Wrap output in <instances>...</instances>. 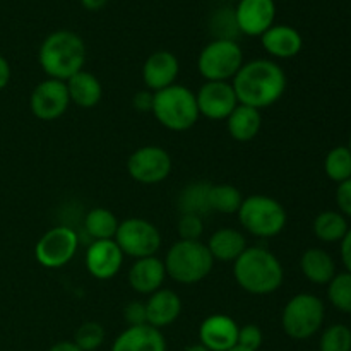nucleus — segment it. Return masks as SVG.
Segmentation results:
<instances>
[{
  "mask_svg": "<svg viewBox=\"0 0 351 351\" xmlns=\"http://www.w3.org/2000/svg\"><path fill=\"white\" fill-rule=\"evenodd\" d=\"M240 105L256 110L273 106L287 91V74L274 60L256 58L243 62L232 81Z\"/></svg>",
  "mask_w": 351,
  "mask_h": 351,
  "instance_id": "obj_1",
  "label": "nucleus"
},
{
  "mask_svg": "<svg viewBox=\"0 0 351 351\" xmlns=\"http://www.w3.org/2000/svg\"><path fill=\"white\" fill-rule=\"evenodd\" d=\"M233 278L243 291L264 297L280 290L285 271L276 254L266 247H247L233 263Z\"/></svg>",
  "mask_w": 351,
  "mask_h": 351,
  "instance_id": "obj_2",
  "label": "nucleus"
},
{
  "mask_svg": "<svg viewBox=\"0 0 351 351\" xmlns=\"http://www.w3.org/2000/svg\"><path fill=\"white\" fill-rule=\"evenodd\" d=\"M38 62L48 79L65 82L84 67V40L74 31H53L41 43L40 50H38Z\"/></svg>",
  "mask_w": 351,
  "mask_h": 351,
  "instance_id": "obj_3",
  "label": "nucleus"
},
{
  "mask_svg": "<svg viewBox=\"0 0 351 351\" xmlns=\"http://www.w3.org/2000/svg\"><path fill=\"white\" fill-rule=\"evenodd\" d=\"M167 276L180 285H195L211 274L215 259L201 240H178L163 259Z\"/></svg>",
  "mask_w": 351,
  "mask_h": 351,
  "instance_id": "obj_4",
  "label": "nucleus"
},
{
  "mask_svg": "<svg viewBox=\"0 0 351 351\" xmlns=\"http://www.w3.org/2000/svg\"><path fill=\"white\" fill-rule=\"evenodd\" d=\"M154 119L171 132H185L199 120L195 93L182 84H173L153 95Z\"/></svg>",
  "mask_w": 351,
  "mask_h": 351,
  "instance_id": "obj_5",
  "label": "nucleus"
},
{
  "mask_svg": "<svg viewBox=\"0 0 351 351\" xmlns=\"http://www.w3.org/2000/svg\"><path fill=\"white\" fill-rule=\"evenodd\" d=\"M237 216L243 230L257 239H274L283 232L288 221L287 209L283 208V204L263 194L249 195L243 199Z\"/></svg>",
  "mask_w": 351,
  "mask_h": 351,
  "instance_id": "obj_6",
  "label": "nucleus"
},
{
  "mask_svg": "<svg viewBox=\"0 0 351 351\" xmlns=\"http://www.w3.org/2000/svg\"><path fill=\"white\" fill-rule=\"evenodd\" d=\"M324 322V304L312 293H298L288 300L281 314L285 335L304 341L312 338Z\"/></svg>",
  "mask_w": 351,
  "mask_h": 351,
  "instance_id": "obj_7",
  "label": "nucleus"
},
{
  "mask_svg": "<svg viewBox=\"0 0 351 351\" xmlns=\"http://www.w3.org/2000/svg\"><path fill=\"white\" fill-rule=\"evenodd\" d=\"M242 65L243 51L235 40L215 38L197 57V71L206 81H233Z\"/></svg>",
  "mask_w": 351,
  "mask_h": 351,
  "instance_id": "obj_8",
  "label": "nucleus"
},
{
  "mask_svg": "<svg viewBox=\"0 0 351 351\" xmlns=\"http://www.w3.org/2000/svg\"><path fill=\"white\" fill-rule=\"evenodd\" d=\"M113 240L120 247L123 256H129L136 261L156 256L163 242L160 230L144 218H127L120 221Z\"/></svg>",
  "mask_w": 351,
  "mask_h": 351,
  "instance_id": "obj_9",
  "label": "nucleus"
},
{
  "mask_svg": "<svg viewBox=\"0 0 351 351\" xmlns=\"http://www.w3.org/2000/svg\"><path fill=\"white\" fill-rule=\"evenodd\" d=\"M79 247V237L69 226H53L41 235L34 245L38 264L47 269H60L74 259Z\"/></svg>",
  "mask_w": 351,
  "mask_h": 351,
  "instance_id": "obj_10",
  "label": "nucleus"
},
{
  "mask_svg": "<svg viewBox=\"0 0 351 351\" xmlns=\"http://www.w3.org/2000/svg\"><path fill=\"white\" fill-rule=\"evenodd\" d=\"M171 156L161 146H143L127 160V173L132 180L144 185L161 184L171 173Z\"/></svg>",
  "mask_w": 351,
  "mask_h": 351,
  "instance_id": "obj_11",
  "label": "nucleus"
},
{
  "mask_svg": "<svg viewBox=\"0 0 351 351\" xmlns=\"http://www.w3.org/2000/svg\"><path fill=\"white\" fill-rule=\"evenodd\" d=\"M69 105L71 98H69L67 86L64 81L57 79L41 81L29 96L31 113L43 122H53L60 119L69 110Z\"/></svg>",
  "mask_w": 351,
  "mask_h": 351,
  "instance_id": "obj_12",
  "label": "nucleus"
},
{
  "mask_svg": "<svg viewBox=\"0 0 351 351\" xmlns=\"http://www.w3.org/2000/svg\"><path fill=\"white\" fill-rule=\"evenodd\" d=\"M199 115L208 120H226L240 105L232 82L206 81L195 93Z\"/></svg>",
  "mask_w": 351,
  "mask_h": 351,
  "instance_id": "obj_13",
  "label": "nucleus"
},
{
  "mask_svg": "<svg viewBox=\"0 0 351 351\" xmlns=\"http://www.w3.org/2000/svg\"><path fill=\"white\" fill-rule=\"evenodd\" d=\"M233 14L239 33L263 36L276 19V3L274 0H239Z\"/></svg>",
  "mask_w": 351,
  "mask_h": 351,
  "instance_id": "obj_14",
  "label": "nucleus"
},
{
  "mask_svg": "<svg viewBox=\"0 0 351 351\" xmlns=\"http://www.w3.org/2000/svg\"><path fill=\"white\" fill-rule=\"evenodd\" d=\"M123 257L115 240H96L86 250V269L95 280L108 281L120 273Z\"/></svg>",
  "mask_w": 351,
  "mask_h": 351,
  "instance_id": "obj_15",
  "label": "nucleus"
},
{
  "mask_svg": "<svg viewBox=\"0 0 351 351\" xmlns=\"http://www.w3.org/2000/svg\"><path fill=\"white\" fill-rule=\"evenodd\" d=\"M239 329L230 315L213 314L199 326V343L209 351H228L239 345Z\"/></svg>",
  "mask_w": 351,
  "mask_h": 351,
  "instance_id": "obj_16",
  "label": "nucleus"
},
{
  "mask_svg": "<svg viewBox=\"0 0 351 351\" xmlns=\"http://www.w3.org/2000/svg\"><path fill=\"white\" fill-rule=\"evenodd\" d=\"M180 62L171 51L158 50L146 58L143 65V81L151 93L177 84Z\"/></svg>",
  "mask_w": 351,
  "mask_h": 351,
  "instance_id": "obj_17",
  "label": "nucleus"
},
{
  "mask_svg": "<svg viewBox=\"0 0 351 351\" xmlns=\"http://www.w3.org/2000/svg\"><path fill=\"white\" fill-rule=\"evenodd\" d=\"M130 288L139 295H151L163 288L165 280H167V269H165L163 259L158 256L144 257L137 259L130 266L129 274H127Z\"/></svg>",
  "mask_w": 351,
  "mask_h": 351,
  "instance_id": "obj_18",
  "label": "nucleus"
},
{
  "mask_svg": "<svg viewBox=\"0 0 351 351\" xmlns=\"http://www.w3.org/2000/svg\"><path fill=\"white\" fill-rule=\"evenodd\" d=\"M182 314V300L173 290L160 288L149 295L146 302L147 324L156 329L168 328L173 324Z\"/></svg>",
  "mask_w": 351,
  "mask_h": 351,
  "instance_id": "obj_19",
  "label": "nucleus"
},
{
  "mask_svg": "<svg viewBox=\"0 0 351 351\" xmlns=\"http://www.w3.org/2000/svg\"><path fill=\"white\" fill-rule=\"evenodd\" d=\"M112 351H167V339L153 326H134L117 336Z\"/></svg>",
  "mask_w": 351,
  "mask_h": 351,
  "instance_id": "obj_20",
  "label": "nucleus"
},
{
  "mask_svg": "<svg viewBox=\"0 0 351 351\" xmlns=\"http://www.w3.org/2000/svg\"><path fill=\"white\" fill-rule=\"evenodd\" d=\"M261 43L271 57L283 58V60L297 57L304 47L302 34L288 24H273L261 36Z\"/></svg>",
  "mask_w": 351,
  "mask_h": 351,
  "instance_id": "obj_21",
  "label": "nucleus"
},
{
  "mask_svg": "<svg viewBox=\"0 0 351 351\" xmlns=\"http://www.w3.org/2000/svg\"><path fill=\"white\" fill-rule=\"evenodd\" d=\"M65 86H67L71 103L77 105L79 108H95L101 101V82H99V79L95 74L84 71V69L81 72H77V74L72 75L71 79H67Z\"/></svg>",
  "mask_w": 351,
  "mask_h": 351,
  "instance_id": "obj_22",
  "label": "nucleus"
},
{
  "mask_svg": "<svg viewBox=\"0 0 351 351\" xmlns=\"http://www.w3.org/2000/svg\"><path fill=\"white\" fill-rule=\"evenodd\" d=\"M206 245L215 263H235L240 254L247 249V240L239 230L219 228L209 237Z\"/></svg>",
  "mask_w": 351,
  "mask_h": 351,
  "instance_id": "obj_23",
  "label": "nucleus"
},
{
  "mask_svg": "<svg viewBox=\"0 0 351 351\" xmlns=\"http://www.w3.org/2000/svg\"><path fill=\"white\" fill-rule=\"evenodd\" d=\"M263 127V115L259 110L250 106L239 105L226 119V129H228L232 139L239 143H250L257 137Z\"/></svg>",
  "mask_w": 351,
  "mask_h": 351,
  "instance_id": "obj_24",
  "label": "nucleus"
},
{
  "mask_svg": "<svg viewBox=\"0 0 351 351\" xmlns=\"http://www.w3.org/2000/svg\"><path fill=\"white\" fill-rule=\"evenodd\" d=\"M300 269L314 285H329V281L336 276L335 261L322 249L305 250L300 259Z\"/></svg>",
  "mask_w": 351,
  "mask_h": 351,
  "instance_id": "obj_25",
  "label": "nucleus"
},
{
  "mask_svg": "<svg viewBox=\"0 0 351 351\" xmlns=\"http://www.w3.org/2000/svg\"><path fill=\"white\" fill-rule=\"evenodd\" d=\"M209 182H192L182 189L178 195V211L180 215H195V216H208L211 211L209 204V192H211Z\"/></svg>",
  "mask_w": 351,
  "mask_h": 351,
  "instance_id": "obj_26",
  "label": "nucleus"
},
{
  "mask_svg": "<svg viewBox=\"0 0 351 351\" xmlns=\"http://www.w3.org/2000/svg\"><path fill=\"white\" fill-rule=\"evenodd\" d=\"M120 221L110 209L93 208L84 218V232L93 240H113Z\"/></svg>",
  "mask_w": 351,
  "mask_h": 351,
  "instance_id": "obj_27",
  "label": "nucleus"
},
{
  "mask_svg": "<svg viewBox=\"0 0 351 351\" xmlns=\"http://www.w3.org/2000/svg\"><path fill=\"white\" fill-rule=\"evenodd\" d=\"M314 235L322 242H339L348 232V223L341 213L324 211L315 216L314 219Z\"/></svg>",
  "mask_w": 351,
  "mask_h": 351,
  "instance_id": "obj_28",
  "label": "nucleus"
},
{
  "mask_svg": "<svg viewBox=\"0 0 351 351\" xmlns=\"http://www.w3.org/2000/svg\"><path fill=\"white\" fill-rule=\"evenodd\" d=\"M243 202V195L235 185L218 184L211 185L209 192V204L211 211L221 213V215H237Z\"/></svg>",
  "mask_w": 351,
  "mask_h": 351,
  "instance_id": "obj_29",
  "label": "nucleus"
},
{
  "mask_svg": "<svg viewBox=\"0 0 351 351\" xmlns=\"http://www.w3.org/2000/svg\"><path fill=\"white\" fill-rule=\"evenodd\" d=\"M326 175L332 182H343L351 178V151L346 146H336L328 153L324 160Z\"/></svg>",
  "mask_w": 351,
  "mask_h": 351,
  "instance_id": "obj_30",
  "label": "nucleus"
},
{
  "mask_svg": "<svg viewBox=\"0 0 351 351\" xmlns=\"http://www.w3.org/2000/svg\"><path fill=\"white\" fill-rule=\"evenodd\" d=\"M328 297L338 311L351 314V273H339L329 281Z\"/></svg>",
  "mask_w": 351,
  "mask_h": 351,
  "instance_id": "obj_31",
  "label": "nucleus"
},
{
  "mask_svg": "<svg viewBox=\"0 0 351 351\" xmlns=\"http://www.w3.org/2000/svg\"><path fill=\"white\" fill-rule=\"evenodd\" d=\"M106 331L99 322L88 321L84 324L79 326L74 332V339L72 341L79 346L82 351H96L99 346L105 343Z\"/></svg>",
  "mask_w": 351,
  "mask_h": 351,
  "instance_id": "obj_32",
  "label": "nucleus"
},
{
  "mask_svg": "<svg viewBox=\"0 0 351 351\" xmlns=\"http://www.w3.org/2000/svg\"><path fill=\"white\" fill-rule=\"evenodd\" d=\"M321 351H351V329L345 324L329 326L319 341Z\"/></svg>",
  "mask_w": 351,
  "mask_h": 351,
  "instance_id": "obj_33",
  "label": "nucleus"
},
{
  "mask_svg": "<svg viewBox=\"0 0 351 351\" xmlns=\"http://www.w3.org/2000/svg\"><path fill=\"white\" fill-rule=\"evenodd\" d=\"M177 230L180 240H201V235L204 233V221L201 216L180 215Z\"/></svg>",
  "mask_w": 351,
  "mask_h": 351,
  "instance_id": "obj_34",
  "label": "nucleus"
},
{
  "mask_svg": "<svg viewBox=\"0 0 351 351\" xmlns=\"http://www.w3.org/2000/svg\"><path fill=\"white\" fill-rule=\"evenodd\" d=\"M264 343V335L259 326L245 324L239 329V346L250 351H259Z\"/></svg>",
  "mask_w": 351,
  "mask_h": 351,
  "instance_id": "obj_35",
  "label": "nucleus"
},
{
  "mask_svg": "<svg viewBox=\"0 0 351 351\" xmlns=\"http://www.w3.org/2000/svg\"><path fill=\"white\" fill-rule=\"evenodd\" d=\"M123 321L127 322L129 328L147 324L146 304H143V302H129L123 308Z\"/></svg>",
  "mask_w": 351,
  "mask_h": 351,
  "instance_id": "obj_36",
  "label": "nucleus"
},
{
  "mask_svg": "<svg viewBox=\"0 0 351 351\" xmlns=\"http://www.w3.org/2000/svg\"><path fill=\"white\" fill-rule=\"evenodd\" d=\"M336 202L341 209V215L351 218V178L339 184L338 191H336Z\"/></svg>",
  "mask_w": 351,
  "mask_h": 351,
  "instance_id": "obj_37",
  "label": "nucleus"
},
{
  "mask_svg": "<svg viewBox=\"0 0 351 351\" xmlns=\"http://www.w3.org/2000/svg\"><path fill=\"white\" fill-rule=\"evenodd\" d=\"M153 95L149 89L137 91L132 98V105L137 112H151L153 110Z\"/></svg>",
  "mask_w": 351,
  "mask_h": 351,
  "instance_id": "obj_38",
  "label": "nucleus"
},
{
  "mask_svg": "<svg viewBox=\"0 0 351 351\" xmlns=\"http://www.w3.org/2000/svg\"><path fill=\"white\" fill-rule=\"evenodd\" d=\"M341 259L346 271L351 273V230L346 232V235L341 240Z\"/></svg>",
  "mask_w": 351,
  "mask_h": 351,
  "instance_id": "obj_39",
  "label": "nucleus"
},
{
  "mask_svg": "<svg viewBox=\"0 0 351 351\" xmlns=\"http://www.w3.org/2000/svg\"><path fill=\"white\" fill-rule=\"evenodd\" d=\"M10 75H12V72H10L9 62L3 55H0V91L7 88V84L10 82Z\"/></svg>",
  "mask_w": 351,
  "mask_h": 351,
  "instance_id": "obj_40",
  "label": "nucleus"
},
{
  "mask_svg": "<svg viewBox=\"0 0 351 351\" xmlns=\"http://www.w3.org/2000/svg\"><path fill=\"white\" fill-rule=\"evenodd\" d=\"M106 3H108V0H81V5L84 7L86 10H91V12L101 10Z\"/></svg>",
  "mask_w": 351,
  "mask_h": 351,
  "instance_id": "obj_41",
  "label": "nucleus"
},
{
  "mask_svg": "<svg viewBox=\"0 0 351 351\" xmlns=\"http://www.w3.org/2000/svg\"><path fill=\"white\" fill-rule=\"evenodd\" d=\"M48 351H82L79 350V346L74 341H58L55 343Z\"/></svg>",
  "mask_w": 351,
  "mask_h": 351,
  "instance_id": "obj_42",
  "label": "nucleus"
},
{
  "mask_svg": "<svg viewBox=\"0 0 351 351\" xmlns=\"http://www.w3.org/2000/svg\"><path fill=\"white\" fill-rule=\"evenodd\" d=\"M184 351H209V350L206 348V346H202L201 343H195V345L187 346V348H185Z\"/></svg>",
  "mask_w": 351,
  "mask_h": 351,
  "instance_id": "obj_43",
  "label": "nucleus"
},
{
  "mask_svg": "<svg viewBox=\"0 0 351 351\" xmlns=\"http://www.w3.org/2000/svg\"><path fill=\"white\" fill-rule=\"evenodd\" d=\"M228 351H250V350H245V348H242V346L237 345L235 348H232V350H228Z\"/></svg>",
  "mask_w": 351,
  "mask_h": 351,
  "instance_id": "obj_44",
  "label": "nucleus"
},
{
  "mask_svg": "<svg viewBox=\"0 0 351 351\" xmlns=\"http://www.w3.org/2000/svg\"><path fill=\"white\" fill-rule=\"evenodd\" d=\"M348 149L351 151V139H350V146H348Z\"/></svg>",
  "mask_w": 351,
  "mask_h": 351,
  "instance_id": "obj_45",
  "label": "nucleus"
}]
</instances>
